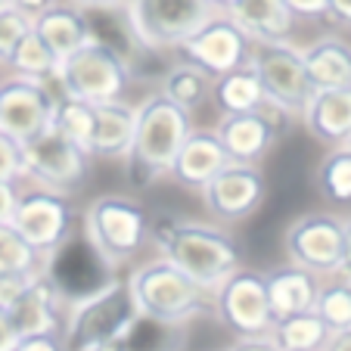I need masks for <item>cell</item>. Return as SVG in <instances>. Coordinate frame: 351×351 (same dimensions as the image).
<instances>
[{
    "label": "cell",
    "instance_id": "cell-1",
    "mask_svg": "<svg viewBox=\"0 0 351 351\" xmlns=\"http://www.w3.org/2000/svg\"><path fill=\"white\" fill-rule=\"evenodd\" d=\"M159 255L178 265L186 277L202 283L206 289L221 286L237 267H243L239 243L218 224L208 221L178 218L156 230Z\"/></svg>",
    "mask_w": 351,
    "mask_h": 351
},
{
    "label": "cell",
    "instance_id": "cell-2",
    "mask_svg": "<svg viewBox=\"0 0 351 351\" xmlns=\"http://www.w3.org/2000/svg\"><path fill=\"white\" fill-rule=\"evenodd\" d=\"M125 286L131 292L134 311L140 317L159 320L168 326H184L193 317H202V314L212 311L215 302V289H206L202 283L186 277L165 255L134 267L128 274Z\"/></svg>",
    "mask_w": 351,
    "mask_h": 351
},
{
    "label": "cell",
    "instance_id": "cell-3",
    "mask_svg": "<svg viewBox=\"0 0 351 351\" xmlns=\"http://www.w3.org/2000/svg\"><path fill=\"white\" fill-rule=\"evenodd\" d=\"M193 131L190 112L174 106L165 93H153L137 106V125H134V143L128 153V174L137 186H149L165 178L178 156L180 143Z\"/></svg>",
    "mask_w": 351,
    "mask_h": 351
},
{
    "label": "cell",
    "instance_id": "cell-4",
    "mask_svg": "<svg viewBox=\"0 0 351 351\" xmlns=\"http://www.w3.org/2000/svg\"><path fill=\"white\" fill-rule=\"evenodd\" d=\"M149 233H153V218L137 196L103 193L84 208V239L109 271L131 265Z\"/></svg>",
    "mask_w": 351,
    "mask_h": 351
},
{
    "label": "cell",
    "instance_id": "cell-5",
    "mask_svg": "<svg viewBox=\"0 0 351 351\" xmlns=\"http://www.w3.org/2000/svg\"><path fill=\"white\" fill-rule=\"evenodd\" d=\"M134 320H137V311H134L131 292L125 280L112 277L97 292L72 302L62 345L66 351H97L103 345H115L125 339Z\"/></svg>",
    "mask_w": 351,
    "mask_h": 351
},
{
    "label": "cell",
    "instance_id": "cell-6",
    "mask_svg": "<svg viewBox=\"0 0 351 351\" xmlns=\"http://www.w3.org/2000/svg\"><path fill=\"white\" fill-rule=\"evenodd\" d=\"M53 81L60 84V97H75L84 103H109L125 99L131 84V66L119 47L93 38L75 53L60 60Z\"/></svg>",
    "mask_w": 351,
    "mask_h": 351
},
{
    "label": "cell",
    "instance_id": "cell-7",
    "mask_svg": "<svg viewBox=\"0 0 351 351\" xmlns=\"http://www.w3.org/2000/svg\"><path fill=\"white\" fill-rule=\"evenodd\" d=\"M245 66L255 72L265 99L277 106L286 119H298L314 93V84L305 72L302 50L289 40H252Z\"/></svg>",
    "mask_w": 351,
    "mask_h": 351
},
{
    "label": "cell",
    "instance_id": "cell-8",
    "mask_svg": "<svg viewBox=\"0 0 351 351\" xmlns=\"http://www.w3.org/2000/svg\"><path fill=\"white\" fill-rule=\"evenodd\" d=\"M215 13L208 0H125L128 32L146 50L178 47Z\"/></svg>",
    "mask_w": 351,
    "mask_h": 351
},
{
    "label": "cell",
    "instance_id": "cell-9",
    "mask_svg": "<svg viewBox=\"0 0 351 351\" xmlns=\"http://www.w3.org/2000/svg\"><path fill=\"white\" fill-rule=\"evenodd\" d=\"M22 159H25V178L62 196L81 190L90 168V156L62 131H56L53 121L22 143Z\"/></svg>",
    "mask_w": 351,
    "mask_h": 351
},
{
    "label": "cell",
    "instance_id": "cell-10",
    "mask_svg": "<svg viewBox=\"0 0 351 351\" xmlns=\"http://www.w3.org/2000/svg\"><path fill=\"white\" fill-rule=\"evenodd\" d=\"M212 311L218 324L230 332L233 339L239 336H267L274 326V314L267 305L265 274L237 267L221 286H215Z\"/></svg>",
    "mask_w": 351,
    "mask_h": 351
},
{
    "label": "cell",
    "instance_id": "cell-11",
    "mask_svg": "<svg viewBox=\"0 0 351 351\" xmlns=\"http://www.w3.org/2000/svg\"><path fill=\"white\" fill-rule=\"evenodd\" d=\"M10 224H13L16 230L25 237V243L34 245V252L47 261L72 237L75 212H72V206H69V196L47 190V186H34V190H25L16 196Z\"/></svg>",
    "mask_w": 351,
    "mask_h": 351
},
{
    "label": "cell",
    "instance_id": "cell-12",
    "mask_svg": "<svg viewBox=\"0 0 351 351\" xmlns=\"http://www.w3.org/2000/svg\"><path fill=\"white\" fill-rule=\"evenodd\" d=\"M286 261L295 267L332 277L342 261V215L308 212L286 227L283 237Z\"/></svg>",
    "mask_w": 351,
    "mask_h": 351
},
{
    "label": "cell",
    "instance_id": "cell-13",
    "mask_svg": "<svg viewBox=\"0 0 351 351\" xmlns=\"http://www.w3.org/2000/svg\"><path fill=\"white\" fill-rule=\"evenodd\" d=\"M202 206L221 224H239L249 221L261 208L267 196L265 174L255 162H227L202 190Z\"/></svg>",
    "mask_w": 351,
    "mask_h": 351
},
{
    "label": "cell",
    "instance_id": "cell-14",
    "mask_svg": "<svg viewBox=\"0 0 351 351\" xmlns=\"http://www.w3.org/2000/svg\"><path fill=\"white\" fill-rule=\"evenodd\" d=\"M249 47H252V38H249L230 16L215 13L193 34H186L174 50H178L186 62H193V66H199L202 72L212 75V78H218V75L230 72V69L245 66Z\"/></svg>",
    "mask_w": 351,
    "mask_h": 351
},
{
    "label": "cell",
    "instance_id": "cell-15",
    "mask_svg": "<svg viewBox=\"0 0 351 351\" xmlns=\"http://www.w3.org/2000/svg\"><path fill=\"white\" fill-rule=\"evenodd\" d=\"M56 93L47 81L13 75L0 84V131L25 143L53 121Z\"/></svg>",
    "mask_w": 351,
    "mask_h": 351
},
{
    "label": "cell",
    "instance_id": "cell-16",
    "mask_svg": "<svg viewBox=\"0 0 351 351\" xmlns=\"http://www.w3.org/2000/svg\"><path fill=\"white\" fill-rule=\"evenodd\" d=\"M283 119L286 115L265 99L252 112L221 115L218 125H215V134H218V140L230 162H255V165H258V162L271 153V146L277 143L280 121Z\"/></svg>",
    "mask_w": 351,
    "mask_h": 351
},
{
    "label": "cell",
    "instance_id": "cell-17",
    "mask_svg": "<svg viewBox=\"0 0 351 351\" xmlns=\"http://www.w3.org/2000/svg\"><path fill=\"white\" fill-rule=\"evenodd\" d=\"M302 125L324 146H345L351 140V84L317 87L302 109Z\"/></svg>",
    "mask_w": 351,
    "mask_h": 351
},
{
    "label": "cell",
    "instance_id": "cell-18",
    "mask_svg": "<svg viewBox=\"0 0 351 351\" xmlns=\"http://www.w3.org/2000/svg\"><path fill=\"white\" fill-rule=\"evenodd\" d=\"M227 162L230 159H227L218 134L215 131H196V128H193V131L186 134V140L180 143L171 168H168V178H171L178 186H184V190L199 193L215 174L221 171V168L227 165Z\"/></svg>",
    "mask_w": 351,
    "mask_h": 351
},
{
    "label": "cell",
    "instance_id": "cell-19",
    "mask_svg": "<svg viewBox=\"0 0 351 351\" xmlns=\"http://www.w3.org/2000/svg\"><path fill=\"white\" fill-rule=\"evenodd\" d=\"M32 28L56 60H66L69 53H75L78 47L90 44L97 34H93V25L87 19V10L75 7L69 0H53L47 10H40L32 19Z\"/></svg>",
    "mask_w": 351,
    "mask_h": 351
},
{
    "label": "cell",
    "instance_id": "cell-20",
    "mask_svg": "<svg viewBox=\"0 0 351 351\" xmlns=\"http://www.w3.org/2000/svg\"><path fill=\"white\" fill-rule=\"evenodd\" d=\"M134 125H137V106H131L128 99L93 103L90 159H128L134 143Z\"/></svg>",
    "mask_w": 351,
    "mask_h": 351
},
{
    "label": "cell",
    "instance_id": "cell-21",
    "mask_svg": "<svg viewBox=\"0 0 351 351\" xmlns=\"http://www.w3.org/2000/svg\"><path fill=\"white\" fill-rule=\"evenodd\" d=\"M317 274L305 271L295 265L274 267L265 274V289H267V305H271L274 320L289 317V314L308 311L317 298Z\"/></svg>",
    "mask_w": 351,
    "mask_h": 351
},
{
    "label": "cell",
    "instance_id": "cell-22",
    "mask_svg": "<svg viewBox=\"0 0 351 351\" xmlns=\"http://www.w3.org/2000/svg\"><path fill=\"white\" fill-rule=\"evenodd\" d=\"M60 302L62 295L56 286L50 283L44 271L34 277V283L25 289V295L10 308V320H13L19 336H32V332H60Z\"/></svg>",
    "mask_w": 351,
    "mask_h": 351
},
{
    "label": "cell",
    "instance_id": "cell-23",
    "mask_svg": "<svg viewBox=\"0 0 351 351\" xmlns=\"http://www.w3.org/2000/svg\"><path fill=\"white\" fill-rule=\"evenodd\" d=\"M224 13L252 40H289L295 32V16L283 0H233Z\"/></svg>",
    "mask_w": 351,
    "mask_h": 351
},
{
    "label": "cell",
    "instance_id": "cell-24",
    "mask_svg": "<svg viewBox=\"0 0 351 351\" xmlns=\"http://www.w3.org/2000/svg\"><path fill=\"white\" fill-rule=\"evenodd\" d=\"M302 62L314 90L351 84V44L339 34H324L314 44H308L302 50Z\"/></svg>",
    "mask_w": 351,
    "mask_h": 351
},
{
    "label": "cell",
    "instance_id": "cell-25",
    "mask_svg": "<svg viewBox=\"0 0 351 351\" xmlns=\"http://www.w3.org/2000/svg\"><path fill=\"white\" fill-rule=\"evenodd\" d=\"M221 115H233V112H252L265 103V90H261L258 78L249 66H237L230 72L218 75L212 81V97Z\"/></svg>",
    "mask_w": 351,
    "mask_h": 351
},
{
    "label": "cell",
    "instance_id": "cell-26",
    "mask_svg": "<svg viewBox=\"0 0 351 351\" xmlns=\"http://www.w3.org/2000/svg\"><path fill=\"white\" fill-rule=\"evenodd\" d=\"M212 75L202 72L199 66H193V62L180 60L178 66H171L165 72V78H162V93H165L168 99H171L174 106H180L184 112H196V109H202L208 103V97H212Z\"/></svg>",
    "mask_w": 351,
    "mask_h": 351
},
{
    "label": "cell",
    "instance_id": "cell-27",
    "mask_svg": "<svg viewBox=\"0 0 351 351\" xmlns=\"http://www.w3.org/2000/svg\"><path fill=\"white\" fill-rule=\"evenodd\" d=\"M267 336L277 342L280 351H320L324 342L330 339V330H326L324 320L308 308V311H298V314H289V317L274 320Z\"/></svg>",
    "mask_w": 351,
    "mask_h": 351
},
{
    "label": "cell",
    "instance_id": "cell-28",
    "mask_svg": "<svg viewBox=\"0 0 351 351\" xmlns=\"http://www.w3.org/2000/svg\"><path fill=\"white\" fill-rule=\"evenodd\" d=\"M7 66L13 69V75H22V78H38V81H53L56 75V60L50 53V47L34 34V28H28L25 34L19 38V44L13 47V53H10Z\"/></svg>",
    "mask_w": 351,
    "mask_h": 351
},
{
    "label": "cell",
    "instance_id": "cell-29",
    "mask_svg": "<svg viewBox=\"0 0 351 351\" xmlns=\"http://www.w3.org/2000/svg\"><path fill=\"white\" fill-rule=\"evenodd\" d=\"M336 280L317 286V298H314L311 311L326 324L330 332L351 330V280L332 274Z\"/></svg>",
    "mask_w": 351,
    "mask_h": 351
},
{
    "label": "cell",
    "instance_id": "cell-30",
    "mask_svg": "<svg viewBox=\"0 0 351 351\" xmlns=\"http://www.w3.org/2000/svg\"><path fill=\"white\" fill-rule=\"evenodd\" d=\"M317 190L330 202H351V146H332L317 165Z\"/></svg>",
    "mask_w": 351,
    "mask_h": 351
},
{
    "label": "cell",
    "instance_id": "cell-31",
    "mask_svg": "<svg viewBox=\"0 0 351 351\" xmlns=\"http://www.w3.org/2000/svg\"><path fill=\"white\" fill-rule=\"evenodd\" d=\"M53 128L62 131L72 143H78L90 156V137H93V103L75 97H56L53 106Z\"/></svg>",
    "mask_w": 351,
    "mask_h": 351
},
{
    "label": "cell",
    "instance_id": "cell-32",
    "mask_svg": "<svg viewBox=\"0 0 351 351\" xmlns=\"http://www.w3.org/2000/svg\"><path fill=\"white\" fill-rule=\"evenodd\" d=\"M10 271H44V258L34 252V245L25 243V237L10 221H0V274Z\"/></svg>",
    "mask_w": 351,
    "mask_h": 351
},
{
    "label": "cell",
    "instance_id": "cell-33",
    "mask_svg": "<svg viewBox=\"0 0 351 351\" xmlns=\"http://www.w3.org/2000/svg\"><path fill=\"white\" fill-rule=\"evenodd\" d=\"M28 28H32V16H25L22 10L10 7V3L0 7V62H3V66H7L13 47L19 44V38Z\"/></svg>",
    "mask_w": 351,
    "mask_h": 351
},
{
    "label": "cell",
    "instance_id": "cell-34",
    "mask_svg": "<svg viewBox=\"0 0 351 351\" xmlns=\"http://www.w3.org/2000/svg\"><path fill=\"white\" fill-rule=\"evenodd\" d=\"M25 178V159H22V143L13 140L10 134L0 131V180H16Z\"/></svg>",
    "mask_w": 351,
    "mask_h": 351
},
{
    "label": "cell",
    "instance_id": "cell-35",
    "mask_svg": "<svg viewBox=\"0 0 351 351\" xmlns=\"http://www.w3.org/2000/svg\"><path fill=\"white\" fill-rule=\"evenodd\" d=\"M40 271L34 274H25V271H10V274H0V308H13L16 302H19L22 295H25V289L34 283V277H38Z\"/></svg>",
    "mask_w": 351,
    "mask_h": 351
},
{
    "label": "cell",
    "instance_id": "cell-36",
    "mask_svg": "<svg viewBox=\"0 0 351 351\" xmlns=\"http://www.w3.org/2000/svg\"><path fill=\"white\" fill-rule=\"evenodd\" d=\"M13 351H66L60 332H32V336H19Z\"/></svg>",
    "mask_w": 351,
    "mask_h": 351
},
{
    "label": "cell",
    "instance_id": "cell-37",
    "mask_svg": "<svg viewBox=\"0 0 351 351\" xmlns=\"http://www.w3.org/2000/svg\"><path fill=\"white\" fill-rule=\"evenodd\" d=\"M295 19H324L326 16V0H283Z\"/></svg>",
    "mask_w": 351,
    "mask_h": 351
},
{
    "label": "cell",
    "instance_id": "cell-38",
    "mask_svg": "<svg viewBox=\"0 0 351 351\" xmlns=\"http://www.w3.org/2000/svg\"><path fill=\"white\" fill-rule=\"evenodd\" d=\"M227 351H280L271 336H239Z\"/></svg>",
    "mask_w": 351,
    "mask_h": 351
},
{
    "label": "cell",
    "instance_id": "cell-39",
    "mask_svg": "<svg viewBox=\"0 0 351 351\" xmlns=\"http://www.w3.org/2000/svg\"><path fill=\"white\" fill-rule=\"evenodd\" d=\"M336 274L351 280V215H342V261Z\"/></svg>",
    "mask_w": 351,
    "mask_h": 351
},
{
    "label": "cell",
    "instance_id": "cell-40",
    "mask_svg": "<svg viewBox=\"0 0 351 351\" xmlns=\"http://www.w3.org/2000/svg\"><path fill=\"white\" fill-rule=\"evenodd\" d=\"M16 342H19V332H16L13 320H10V311L0 308V351H13Z\"/></svg>",
    "mask_w": 351,
    "mask_h": 351
},
{
    "label": "cell",
    "instance_id": "cell-41",
    "mask_svg": "<svg viewBox=\"0 0 351 351\" xmlns=\"http://www.w3.org/2000/svg\"><path fill=\"white\" fill-rule=\"evenodd\" d=\"M16 196H19L16 184H10V180H0V221H10V215H13V206H16Z\"/></svg>",
    "mask_w": 351,
    "mask_h": 351
},
{
    "label": "cell",
    "instance_id": "cell-42",
    "mask_svg": "<svg viewBox=\"0 0 351 351\" xmlns=\"http://www.w3.org/2000/svg\"><path fill=\"white\" fill-rule=\"evenodd\" d=\"M326 16L339 25L351 28V0H326Z\"/></svg>",
    "mask_w": 351,
    "mask_h": 351
},
{
    "label": "cell",
    "instance_id": "cell-43",
    "mask_svg": "<svg viewBox=\"0 0 351 351\" xmlns=\"http://www.w3.org/2000/svg\"><path fill=\"white\" fill-rule=\"evenodd\" d=\"M320 351H351V330L330 332V339L324 342V348Z\"/></svg>",
    "mask_w": 351,
    "mask_h": 351
},
{
    "label": "cell",
    "instance_id": "cell-44",
    "mask_svg": "<svg viewBox=\"0 0 351 351\" xmlns=\"http://www.w3.org/2000/svg\"><path fill=\"white\" fill-rule=\"evenodd\" d=\"M50 3H53V0H10V7H16V10H22V13L25 16H38L40 10H47L50 7Z\"/></svg>",
    "mask_w": 351,
    "mask_h": 351
},
{
    "label": "cell",
    "instance_id": "cell-45",
    "mask_svg": "<svg viewBox=\"0 0 351 351\" xmlns=\"http://www.w3.org/2000/svg\"><path fill=\"white\" fill-rule=\"evenodd\" d=\"M81 10H112V7H125V0H69Z\"/></svg>",
    "mask_w": 351,
    "mask_h": 351
},
{
    "label": "cell",
    "instance_id": "cell-46",
    "mask_svg": "<svg viewBox=\"0 0 351 351\" xmlns=\"http://www.w3.org/2000/svg\"><path fill=\"white\" fill-rule=\"evenodd\" d=\"M208 3H212V7H215V10H218V13H224V10H227V7H230L233 0H208Z\"/></svg>",
    "mask_w": 351,
    "mask_h": 351
},
{
    "label": "cell",
    "instance_id": "cell-47",
    "mask_svg": "<svg viewBox=\"0 0 351 351\" xmlns=\"http://www.w3.org/2000/svg\"><path fill=\"white\" fill-rule=\"evenodd\" d=\"M97 351H119V345H103V348H97Z\"/></svg>",
    "mask_w": 351,
    "mask_h": 351
},
{
    "label": "cell",
    "instance_id": "cell-48",
    "mask_svg": "<svg viewBox=\"0 0 351 351\" xmlns=\"http://www.w3.org/2000/svg\"><path fill=\"white\" fill-rule=\"evenodd\" d=\"M3 3H10V0H0V7H3Z\"/></svg>",
    "mask_w": 351,
    "mask_h": 351
},
{
    "label": "cell",
    "instance_id": "cell-49",
    "mask_svg": "<svg viewBox=\"0 0 351 351\" xmlns=\"http://www.w3.org/2000/svg\"><path fill=\"white\" fill-rule=\"evenodd\" d=\"M345 146H351V140H348V143H345Z\"/></svg>",
    "mask_w": 351,
    "mask_h": 351
}]
</instances>
